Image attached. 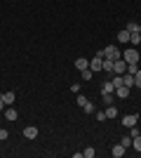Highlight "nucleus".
I'll return each mask as SVG.
<instances>
[{
  "label": "nucleus",
  "instance_id": "0eeeda50",
  "mask_svg": "<svg viewBox=\"0 0 141 158\" xmlns=\"http://www.w3.org/2000/svg\"><path fill=\"white\" fill-rule=\"evenodd\" d=\"M75 69H78V71L89 69V59H87V57H78V59H75Z\"/></svg>",
  "mask_w": 141,
  "mask_h": 158
},
{
  "label": "nucleus",
  "instance_id": "a211bd4d",
  "mask_svg": "<svg viewBox=\"0 0 141 158\" xmlns=\"http://www.w3.org/2000/svg\"><path fill=\"white\" fill-rule=\"evenodd\" d=\"M92 76H94L92 69H85V71H80V78H82V80H92Z\"/></svg>",
  "mask_w": 141,
  "mask_h": 158
},
{
  "label": "nucleus",
  "instance_id": "7ed1b4c3",
  "mask_svg": "<svg viewBox=\"0 0 141 158\" xmlns=\"http://www.w3.org/2000/svg\"><path fill=\"white\" fill-rule=\"evenodd\" d=\"M125 71H127V61L122 59V57H120V59H115V61H113V73H118V76H122V73H125Z\"/></svg>",
  "mask_w": 141,
  "mask_h": 158
},
{
  "label": "nucleus",
  "instance_id": "393cba45",
  "mask_svg": "<svg viewBox=\"0 0 141 158\" xmlns=\"http://www.w3.org/2000/svg\"><path fill=\"white\" fill-rule=\"evenodd\" d=\"M82 111H85V113H94V104H92V102H87V104L82 106Z\"/></svg>",
  "mask_w": 141,
  "mask_h": 158
},
{
  "label": "nucleus",
  "instance_id": "423d86ee",
  "mask_svg": "<svg viewBox=\"0 0 141 158\" xmlns=\"http://www.w3.org/2000/svg\"><path fill=\"white\" fill-rule=\"evenodd\" d=\"M38 135H40V132H38V127H35V125H28V127H24V137H26V139H35Z\"/></svg>",
  "mask_w": 141,
  "mask_h": 158
},
{
  "label": "nucleus",
  "instance_id": "5701e85b",
  "mask_svg": "<svg viewBox=\"0 0 141 158\" xmlns=\"http://www.w3.org/2000/svg\"><path fill=\"white\" fill-rule=\"evenodd\" d=\"M94 153H96V151L89 146V149H85V151H82V158H94Z\"/></svg>",
  "mask_w": 141,
  "mask_h": 158
},
{
  "label": "nucleus",
  "instance_id": "ddd939ff",
  "mask_svg": "<svg viewBox=\"0 0 141 158\" xmlns=\"http://www.w3.org/2000/svg\"><path fill=\"white\" fill-rule=\"evenodd\" d=\"M5 118L7 120H17V118H19V113L14 111V106H7V109H5Z\"/></svg>",
  "mask_w": 141,
  "mask_h": 158
},
{
  "label": "nucleus",
  "instance_id": "bb28decb",
  "mask_svg": "<svg viewBox=\"0 0 141 158\" xmlns=\"http://www.w3.org/2000/svg\"><path fill=\"white\" fill-rule=\"evenodd\" d=\"M136 135H141V130L136 125H132V127H129V137H136Z\"/></svg>",
  "mask_w": 141,
  "mask_h": 158
},
{
  "label": "nucleus",
  "instance_id": "4be33fe9",
  "mask_svg": "<svg viewBox=\"0 0 141 158\" xmlns=\"http://www.w3.org/2000/svg\"><path fill=\"white\" fill-rule=\"evenodd\" d=\"M127 31H129V33H134V31H141V26L136 24V21H129V24H127Z\"/></svg>",
  "mask_w": 141,
  "mask_h": 158
},
{
  "label": "nucleus",
  "instance_id": "aec40b11",
  "mask_svg": "<svg viewBox=\"0 0 141 158\" xmlns=\"http://www.w3.org/2000/svg\"><path fill=\"white\" fill-rule=\"evenodd\" d=\"M132 146H134L136 151H141V135H136V137H132Z\"/></svg>",
  "mask_w": 141,
  "mask_h": 158
},
{
  "label": "nucleus",
  "instance_id": "f257e3e1",
  "mask_svg": "<svg viewBox=\"0 0 141 158\" xmlns=\"http://www.w3.org/2000/svg\"><path fill=\"white\" fill-rule=\"evenodd\" d=\"M122 57V52L118 50V45H108V47H104V59H120Z\"/></svg>",
  "mask_w": 141,
  "mask_h": 158
},
{
  "label": "nucleus",
  "instance_id": "20e7f679",
  "mask_svg": "<svg viewBox=\"0 0 141 158\" xmlns=\"http://www.w3.org/2000/svg\"><path fill=\"white\" fill-rule=\"evenodd\" d=\"M136 123H139V116H136V113L122 116V125H125V127H132V125H136Z\"/></svg>",
  "mask_w": 141,
  "mask_h": 158
},
{
  "label": "nucleus",
  "instance_id": "9d476101",
  "mask_svg": "<svg viewBox=\"0 0 141 158\" xmlns=\"http://www.w3.org/2000/svg\"><path fill=\"white\" fill-rule=\"evenodd\" d=\"M141 43V31H134V33H129V45L136 47Z\"/></svg>",
  "mask_w": 141,
  "mask_h": 158
},
{
  "label": "nucleus",
  "instance_id": "39448f33",
  "mask_svg": "<svg viewBox=\"0 0 141 158\" xmlns=\"http://www.w3.org/2000/svg\"><path fill=\"white\" fill-rule=\"evenodd\" d=\"M101 64H104V57H99V54L89 59V69H92L94 73H96V71H101Z\"/></svg>",
  "mask_w": 141,
  "mask_h": 158
},
{
  "label": "nucleus",
  "instance_id": "f3484780",
  "mask_svg": "<svg viewBox=\"0 0 141 158\" xmlns=\"http://www.w3.org/2000/svg\"><path fill=\"white\" fill-rule=\"evenodd\" d=\"M118 113H120V111H118V109H115L113 104H111V106L106 109V116H108V118H118Z\"/></svg>",
  "mask_w": 141,
  "mask_h": 158
},
{
  "label": "nucleus",
  "instance_id": "a878e982",
  "mask_svg": "<svg viewBox=\"0 0 141 158\" xmlns=\"http://www.w3.org/2000/svg\"><path fill=\"white\" fill-rule=\"evenodd\" d=\"M85 104H87V97H85V94H78V106L82 109Z\"/></svg>",
  "mask_w": 141,
  "mask_h": 158
},
{
  "label": "nucleus",
  "instance_id": "cd10ccee",
  "mask_svg": "<svg viewBox=\"0 0 141 158\" xmlns=\"http://www.w3.org/2000/svg\"><path fill=\"white\" fill-rule=\"evenodd\" d=\"M7 137H10V132H7L5 127H0V142H5Z\"/></svg>",
  "mask_w": 141,
  "mask_h": 158
},
{
  "label": "nucleus",
  "instance_id": "9b49d317",
  "mask_svg": "<svg viewBox=\"0 0 141 158\" xmlns=\"http://www.w3.org/2000/svg\"><path fill=\"white\" fill-rule=\"evenodd\" d=\"M125 151H127V149H125L122 144H115L113 149H111V153H113L115 158H122V156H125Z\"/></svg>",
  "mask_w": 141,
  "mask_h": 158
},
{
  "label": "nucleus",
  "instance_id": "c85d7f7f",
  "mask_svg": "<svg viewBox=\"0 0 141 158\" xmlns=\"http://www.w3.org/2000/svg\"><path fill=\"white\" fill-rule=\"evenodd\" d=\"M5 109H7V104L2 102V97H0V111H5Z\"/></svg>",
  "mask_w": 141,
  "mask_h": 158
},
{
  "label": "nucleus",
  "instance_id": "1a4fd4ad",
  "mask_svg": "<svg viewBox=\"0 0 141 158\" xmlns=\"http://www.w3.org/2000/svg\"><path fill=\"white\" fill-rule=\"evenodd\" d=\"M115 97H120V99H127V97H129V87H127V85H120V87H115Z\"/></svg>",
  "mask_w": 141,
  "mask_h": 158
},
{
  "label": "nucleus",
  "instance_id": "f8f14e48",
  "mask_svg": "<svg viewBox=\"0 0 141 158\" xmlns=\"http://www.w3.org/2000/svg\"><path fill=\"white\" fill-rule=\"evenodd\" d=\"M106 92H113V94H115V85H113V80H106V83L101 85V94H106Z\"/></svg>",
  "mask_w": 141,
  "mask_h": 158
},
{
  "label": "nucleus",
  "instance_id": "6ab92c4d",
  "mask_svg": "<svg viewBox=\"0 0 141 158\" xmlns=\"http://www.w3.org/2000/svg\"><path fill=\"white\" fill-rule=\"evenodd\" d=\"M136 71H139V61H134V64H127V71H125V73H132V76H134Z\"/></svg>",
  "mask_w": 141,
  "mask_h": 158
},
{
  "label": "nucleus",
  "instance_id": "412c9836",
  "mask_svg": "<svg viewBox=\"0 0 141 158\" xmlns=\"http://www.w3.org/2000/svg\"><path fill=\"white\" fill-rule=\"evenodd\" d=\"M120 144L125 146V149H129V146H132V137H129V135H125V137L120 139Z\"/></svg>",
  "mask_w": 141,
  "mask_h": 158
},
{
  "label": "nucleus",
  "instance_id": "2eb2a0df",
  "mask_svg": "<svg viewBox=\"0 0 141 158\" xmlns=\"http://www.w3.org/2000/svg\"><path fill=\"white\" fill-rule=\"evenodd\" d=\"M101 99H104V104H106V106H111L115 102V94L113 92H106V94H101Z\"/></svg>",
  "mask_w": 141,
  "mask_h": 158
},
{
  "label": "nucleus",
  "instance_id": "6e6552de",
  "mask_svg": "<svg viewBox=\"0 0 141 158\" xmlns=\"http://www.w3.org/2000/svg\"><path fill=\"white\" fill-rule=\"evenodd\" d=\"M115 40H118L120 45H127V43H129V31H127V28H122V31L118 33V38H115Z\"/></svg>",
  "mask_w": 141,
  "mask_h": 158
},
{
  "label": "nucleus",
  "instance_id": "f03ea898",
  "mask_svg": "<svg viewBox=\"0 0 141 158\" xmlns=\"http://www.w3.org/2000/svg\"><path fill=\"white\" fill-rule=\"evenodd\" d=\"M122 59L127 61V64H134V61H139V50H136V47H127V50L122 52Z\"/></svg>",
  "mask_w": 141,
  "mask_h": 158
},
{
  "label": "nucleus",
  "instance_id": "b1692460",
  "mask_svg": "<svg viewBox=\"0 0 141 158\" xmlns=\"http://www.w3.org/2000/svg\"><path fill=\"white\" fill-rule=\"evenodd\" d=\"M134 87H141V69L134 73Z\"/></svg>",
  "mask_w": 141,
  "mask_h": 158
},
{
  "label": "nucleus",
  "instance_id": "4468645a",
  "mask_svg": "<svg viewBox=\"0 0 141 158\" xmlns=\"http://www.w3.org/2000/svg\"><path fill=\"white\" fill-rule=\"evenodd\" d=\"M0 97H2V102H5L7 106H12V104H14V97H17V94H14V92H2Z\"/></svg>",
  "mask_w": 141,
  "mask_h": 158
},
{
  "label": "nucleus",
  "instance_id": "dca6fc26",
  "mask_svg": "<svg viewBox=\"0 0 141 158\" xmlns=\"http://www.w3.org/2000/svg\"><path fill=\"white\" fill-rule=\"evenodd\" d=\"M122 80H125L127 87H134V76H132V73H122Z\"/></svg>",
  "mask_w": 141,
  "mask_h": 158
}]
</instances>
